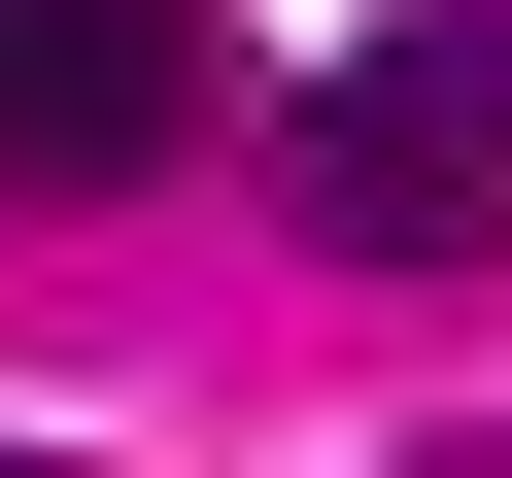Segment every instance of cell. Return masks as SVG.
I'll return each mask as SVG.
<instances>
[{
  "label": "cell",
  "mask_w": 512,
  "mask_h": 478,
  "mask_svg": "<svg viewBox=\"0 0 512 478\" xmlns=\"http://www.w3.org/2000/svg\"><path fill=\"white\" fill-rule=\"evenodd\" d=\"M274 205L342 239V274H512V0L342 35V69H308V137H274Z\"/></svg>",
  "instance_id": "cell-1"
},
{
  "label": "cell",
  "mask_w": 512,
  "mask_h": 478,
  "mask_svg": "<svg viewBox=\"0 0 512 478\" xmlns=\"http://www.w3.org/2000/svg\"><path fill=\"white\" fill-rule=\"evenodd\" d=\"M205 103H239L205 0H0V205H137Z\"/></svg>",
  "instance_id": "cell-2"
},
{
  "label": "cell",
  "mask_w": 512,
  "mask_h": 478,
  "mask_svg": "<svg viewBox=\"0 0 512 478\" xmlns=\"http://www.w3.org/2000/svg\"><path fill=\"white\" fill-rule=\"evenodd\" d=\"M0 478H35V444H0Z\"/></svg>",
  "instance_id": "cell-3"
}]
</instances>
